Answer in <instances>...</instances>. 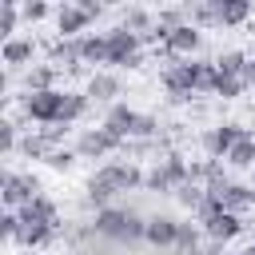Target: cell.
Listing matches in <instances>:
<instances>
[{
  "mask_svg": "<svg viewBox=\"0 0 255 255\" xmlns=\"http://www.w3.org/2000/svg\"><path fill=\"white\" fill-rule=\"evenodd\" d=\"M239 255H255V239H251V243H247V247H243Z\"/></svg>",
  "mask_w": 255,
  "mask_h": 255,
  "instance_id": "cell-37",
  "label": "cell"
},
{
  "mask_svg": "<svg viewBox=\"0 0 255 255\" xmlns=\"http://www.w3.org/2000/svg\"><path fill=\"white\" fill-rule=\"evenodd\" d=\"M84 92H88V100H96V104H108V108L120 104V100H116V96H120V80H116L112 72H92V80H88Z\"/></svg>",
  "mask_w": 255,
  "mask_h": 255,
  "instance_id": "cell-15",
  "label": "cell"
},
{
  "mask_svg": "<svg viewBox=\"0 0 255 255\" xmlns=\"http://www.w3.org/2000/svg\"><path fill=\"white\" fill-rule=\"evenodd\" d=\"M120 147H124V139L112 135L108 128H88V131L80 135V143H76V155H80V159H104V155H112V151H120Z\"/></svg>",
  "mask_w": 255,
  "mask_h": 255,
  "instance_id": "cell-8",
  "label": "cell"
},
{
  "mask_svg": "<svg viewBox=\"0 0 255 255\" xmlns=\"http://www.w3.org/2000/svg\"><path fill=\"white\" fill-rule=\"evenodd\" d=\"M251 187H255V167H251Z\"/></svg>",
  "mask_w": 255,
  "mask_h": 255,
  "instance_id": "cell-38",
  "label": "cell"
},
{
  "mask_svg": "<svg viewBox=\"0 0 255 255\" xmlns=\"http://www.w3.org/2000/svg\"><path fill=\"white\" fill-rule=\"evenodd\" d=\"M0 151H4V155L16 151V124H12V120H0Z\"/></svg>",
  "mask_w": 255,
  "mask_h": 255,
  "instance_id": "cell-35",
  "label": "cell"
},
{
  "mask_svg": "<svg viewBox=\"0 0 255 255\" xmlns=\"http://www.w3.org/2000/svg\"><path fill=\"white\" fill-rule=\"evenodd\" d=\"M227 163H231V167H255V139L243 135V139L227 151Z\"/></svg>",
  "mask_w": 255,
  "mask_h": 255,
  "instance_id": "cell-28",
  "label": "cell"
},
{
  "mask_svg": "<svg viewBox=\"0 0 255 255\" xmlns=\"http://www.w3.org/2000/svg\"><path fill=\"white\" fill-rule=\"evenodd\" d=\"M175 235H179V219H171V215H151L147 219V243L151 247H175Z\"/></svg>",
  "mask_w": 255,
  "mask_h": 255,
  "instance_id": "cell-16",
  "label": "cell"
},
{
  "mask_svg": "<svg viewBox=\"0 0 255 255\" xmlns=\"http://www.w3.org/2000/svg\"><path fill=\"white\" fill-rule=\"evenodd\" d=\"M199 227H203V235L215 243V247H223V243H231L239 231H243V223H239V215H231V211H215V215H207V219H199Z\"/></svg>",
  "mask_w": 255,
  "mask_h": 255,
  "instance_id": "cell-11",
  "label": "cell"
},
{
  "mask_svg": "<svg viewBox=\"0 0 255 255\" xmlns=\"http://www.w3.org/2000/svg\"><path fill=\"white\" fill-rule=\"evenodd\" d=\"M203 195H207V187H199V183H191V179H187V183H183V187L175 191V199H179L183 207H191V211H199Z\"/></svg>",
  "mask_w": 255,
  "mask_h": 255,
  "instance_id": "cell-30",
  "label": "cell"
},
{
  "mask_svg": "<svg viewBox=\"0 0 255 255\" xmlns=\"http://www.w3.org/2000/svg\"><path fill=\"white\" fill-rule=\"evenodd\" d=\"M143 175L147 171H139L131 159L128 163H104L92 179H88V199L96 203V207H108V199L112 195H120V191H131V187H143Z\"/></svg>",
  "mask_w": 255,
  "mask_h": 255,
  "instance_id": "cell-1",
  "label": "cell"
},
{
  "mask_svg": "<svg viewBox=\"0 0 255 255\" xmlns=\"http://www.w3.org/2000/svg\"><path fill=\"white\" fill-rule=\"evenodd\" d=\"M32 56H36L32 36H16V40H8V44L0 48V60H4L8 68H24V64H32Z\"/></svg>",
  "mask_w": 255,
  "mask_h": 255,
  "instance_id": "cell-18",
  "label": "cell"
},
{
  "mask_svg": "<svg viewBox=\"0 0 255 255\" xmlns=\"http://www.w3.org/2000/svg\"><path fill=\"white\" fill-rule=\"evenodd\" d=\"M211 4H215V24H223V28H235L251 16L247 0H211Z\"/></svg>",
  "mask_w": 255,
  "mask_h": 255,
  "instance_id": "cell-19",
  "label": "cell"
},
{
  "mask_svg": "<svg viewBox=\"0 0 255 255\" xmlns=\"http://www.w3.org/2000/svg\"><path fill=\"white\" fill-rule=\"evenodd\" d=\"M219 203H223V211L243 215L247 207H255V187H251V183H227V187L219 191Z\"/></svg>",
  "mask_w": 255,
  "mask_h": 255,
  "instance_id": "cell-17",
  "label": "cell"
},
{
  "mask_svg": "<svg viewBox=\"0 0 255 255\" xmlns=\"http://www.w3.org/2000/svg\"><path fill=\"white\" fill-rule=\"evenodd\" d=\"M44 163H48L52 171H68V167L76 163V151H68V147H56V151H52V155H48Z\"/></svg>",
  "mask_w": 255,
  "mask_h": 255,
  "instance_id": "cell-34",
  "label": "cell"
},
{
  "mask_svg": "<svg viewBox=\"0 0 255 255\" xmlns=\"http://www.w3.org/2000/svg\"><path fill=\"white\" fill-rule=\"evenodd\" d=\"M48 64L52 68H80V40H56L52 52H48Z\"/></svg>",
  "mask_w": 255,
  "mask_h": 255,
  "instance_id": "cell-20",
  "label": "cell"
},
{
  "mask_svg": "<svg viewBox=\"0 0 255 255\" xmlns=\"http://www.w3.org/2000/svg\"><path fill=\"white\" fill-rule=\"evenodd\" d=\"M247 92V80L243 76H223L219 68H215V96H223V100H239Z\"/></svg>",
  "mask_w": 255,
  "mask_h": 255,
  "instance_id": "cell-26",
  "label": "cell"
},
{
  "mask_svg": "<svg viewBox=\"0 0 255 255\" xmlns=\"http://www.w3.org/2000/svg\"><path fill=\"white\" fill-rule=\"evenodd\" d=\"M80 60L84 64H108V36H80Z\"/></svg>",
  "mask_w": 255,
  "mask_h": 255,
  "instance_id": "cell-22",
  "label": "cell"
},
{
  "mask_svg": "<svg viewBox=\"0 0 255 255\" xmlns=\"http://www.w3.org/2000/svg\"><path fill=\"white\" fill-rule=\"evenodd\" d=\"M124 28L135 32L139 40H143V36H155V16L143 12V8H128V12H124Z\"/></svg>",
  "mask_w": 255,
  "mask_h": 255,
  "instance_id": "cell-23",
  "label": "cell"
},
{
  "mask_svg": "<svg viewBox=\"0 0 255 255\" xmlns=\"http://www.w3.org/2000/svg\"><path fill=\"white\" fill-rule=\"evenodd\" d=\"M199 231H203V227L179 223V235H175V251H183V255H199V251H195V247H199Z\"/></svg>",
  "mask_w": 255,
  "mask_h": 255,
  "instance_id": "cell-29",
  "label": "cell"
},
{
  "mask_svg": "<svg viewBox=\"0 0 255 255\" xmlns=\"http://www.w3.org/2000/svg\"><path fill=\"white\" fill-rule=\"evenodd\" d=\"M88 108H92L88 92H64V112H60V124H64V128H68V124H76Z\"/></svg>",
  "mask_w": 255,
  "mask_h": 255,
  "instance_id": "cell-24",
  "label": "cell"
},
{
  "mask_svg": "<svg viewBox=\"0 0 255 255\" xmlns=\"http://www.w3.org/2000/svg\"><path fill=\"white\" fill-rule=\"evenodd\" d=\"M20 215V223H24V231H20V243L24 247H44L56 231H60V215H56V203L48 199V195H36L28 207H20L16 211Z\"/></svg>",
  "mask_w": 255,
  "mask_h": 255,
  "instance_id": "cell-2",
  "label": "cell"
},
{
  "mask_svg": "<svg viewBox=\"0 0 255 255\" xmlns=\"http://www.w3.org/2000/svg\"><path fill=\"white\" fill-rule=\"evenodd\" d=\"M76 4H80V8H84V12L92 16V20H96V16L104 12V4H96V0H76Z\"/></svg>",
  "mask_w": 255,
  "mask_h": 255,
  "instance_id": "cell-36",
  "label": "cell"
},
{
  "mask_svg": "<svg viewBox=\"0 0 255 255\" xmlns=\"http://www.w3.org/2000/svg\"><path fill=\"white\" fill-rule=\"evenodd\" d=\"M187 179H191V167L183 163V155L167 151V155H163V163H155V167L143 175V187H147V191H159V195H167V191L175 195Z\"/></svg>",
  "mask_w": 255,
  "mask_h": 255,
  "instance_id": "cell-4",
  "label": "cell"
},
{
  "mask_svg": "<svg viewBox=\"0 0 255 255\" xmlns=\"http://www.w3.org/2000/svg\"><path fill=\"white\" fill-rule=\"evenodd\" d=\"M48 12H52V8H48L44 0H28V4H20V16H24V24H40Z\"/></svg>",
  "mask_w": 255,
  "mask_h": 255,
  "instance_id": "cell-32",
  "label": "cell"
},
{
  "mask_svg": "<svg viewBox=\"0 0 255 255\" xmlns=\"http://www.w3.org/2000/svg\"><path fill=\"white\" fill-rule=\"evenodd\" d=\"M24 16H20V4L16 0H0V40L8 44V40H16V24H20Z\"/></svg>",
  "mask_w": 255,
  "mask_h": 255,
  "instance_id": "cell-25",
  "label": "cell"
},
{
  "mask_svg": "<svg viewBox=\"0 0 255 255\" xmlns=\"http://www.w3.org/2000/svg\"><path fill=\"white\" fill-rule=\"evenodd\" d=\"M135 120H139V112H135V108H128V104H112L100 128H108L112 135H120V139L128 143V139H131V131H135Z\"/></svg>",
  "mask_w": 255,
  "mask_h": 255,
  "instance_id": "cell-14",
  "label": "cell"
},
{
  "mask_svg": "<svg viewBox=\"0 0 255 255\" xmlns=\"http://www.w3.org/2000/svg\"><path fill=\"white\" fill-rule=\"evenodd\" d=\"M60 112H64V92L52 88V92H28L24 96V116L36 120V124H60Z\"/></svg>",
  "mask_w": 255,
  "mask_h": 255,
  "instance_id": "cell-7",
  "label": "cell"
},
{
  "mask_svg": "<svg viewBox=\"0 0 255 255\" xmlns=\"http://www.w3.org/2000/svg\"><path fill=\"white\" fill-rule=\"evenodd\" d=\"M151 135H159V120H155V116H143V112H139V120H135V131H131V139H151Z\"/></svg>",
  "mask_w": 255,
  "mask_h": 255,
  "instance_id": "cell-33",
  "label": "cell"
},
{
  "mask_svg": "<svg viewBox=\"0 0 255 255\" xmlns=\"http://www.w3.org/2000/svg\"><path fill=\"white\" fill-rule=\"evenodd\" d=\"M108 36V64L112 68H139L143 64V56H139V36L135 32H128L124 24L120 28H112V32H104Z\"/></svg>",
  "mask_w": 255,
  "mask_h": 255,
  "instance_id": "cell-5",
  "label": "cell"
},
{
  "mask_svg": "<svg viewBox=\"0 0 255 255\" xmlns=\"http://www.w3.org/2000/svg\"><path fill=\"white\" fill-rule=\"evenodd\" d=\"M163 88H167L171 104H187V100H195V84H191V60H187V64H171V68H163Z\"/></svg>",
  "mask_w": 255,
  "mask_h": 255,
  "instance_id": "cell-10",
  "label": "cell"
},
{
  "mask_svg": "<svg viewBox=\"0 0 255 255\" xmlns=\"http://www.w3.org/2000/svg\"><path fill=\"white\" fill-rule=\"evenodd\" d=\"M92 231L112 239V243H135V239L147 235V219L139 211H131V207H100Z\"/></svg>",
  "mask_w": 255,
  "mask_h": 255,
  "instance_id": "cell-3",
  "label": "cell"
},
{
  "mask_svg": "<svg viewBox=\"0 0 255 255\" xmlns=\"http://www.w3.org/2000/svg\"><path fill=\"white\" fill-rule=\"evenodd\" d=\"M199 44H203V36H199V28L195 24H183V28H175V32H167L163 36V52L167 56H195L199 52Z\"/></svg>",
  "mask_w": 255,
  "mask_h": 255,
  "instance_id": "cell-13",
  "label": "cell"
},
{
  "mask_svg": "<svg viewBox=\"0 0 255 255\" xmlns=\"http://www.w3.org/2000/svg\"><path fill=\"white\" fill-rule=\"evenodd\" d=\"M36 195H40V179H36V175L4 171V179H0V199H4V207H8V211H20V207H28Z\"/></svg>",
  "mask_w": 255,
  "mask_h": 255,
  "instance_id": "cell-6",
  "label": "cell"
},
{
  "mask_svg": "<svg viewBox=\"0 0 255 255\" xmlns=\"http://www.w3.org/2000/svg\"><path fill=\"white\" fill-rule=\"evenodd\" d=\"M191 84L195 96H215V60H191Z\"/></svg>",
  "mask_w": 255,
  "mask_h": 255,
  "instance_id": "cell-21",
  "label": "cell"
},
{
  "mask_svg": "<svg viewBox=\"0 0 255 255\" xmlns=\"http://www.w3.org/2000/svg\"><path fill=\"white\" fill-rule=\"evenodd\" d=\"M88 24H92V16L80 4H60L56 8V32H60V40H80V32Z\"/></svg>",
  "mask_w": 255,
  "mask_h": 255,
  "instance_id": "cell-12",
  "label": "cell"
},
{
  "mask_svg": "<svg viewBox=\"0 0 255 255\" xmlns=\"http://www.w3.org/2000/svg\"><path fill=\"white\" fill-rule=\"evenodd\" d=\"M20 231H24L20 215H16V211H4V215H0V235H4L8 243H20Z\"/></svg>",
  "mask_w": 255,
  "mask_h": 255,
  "instance_id": "cell-31",
  "label": "cell"
},
{
  "mask_svg": "<svg viewBox=\"0 0 255 255\" xmlns=\"http://www.w3.org/2000/svg\"><path fill=\"white\" fill-rule=\"evenodd\" d=\"M243 135H247V131H243L239 124H219V128L203 131V151H207V159H227V151H231Z\"/></svg>",
  "mask_w": 255,
  "mask_h": 255,
  "instance_id": "cell-9",
  "label": "cell"
},
{
  "mask_svg": "<svg viewBox=\"0 0 255 255\" xmlns=\"http://www.w3.org/2000/svg\"><path fill=\"white\" fill-rule=\"evenodd\" d=\"M56 72H60V68H52V64H40V68H32V72L24 76L28 92H52V80H56Z\"/></svg>",
  "mask_w": 255,
  "mask_h": 255,
  "instance_id": "cell-27",
  "label": "cell"
}]
</instances>
